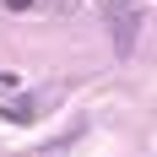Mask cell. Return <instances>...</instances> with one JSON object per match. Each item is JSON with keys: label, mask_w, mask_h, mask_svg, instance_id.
Wrapping results in <instances>:
<instances>
[{"label": "cell", "mask_w": 157, "mask_h": 157, "mask_svg": "<svg viewBox=\"0 0 157 157\" xmlns=\"http://www.w3.org/2000/svg\"><path fill=\"white\" fill-rule=\"evenodd\" d=\"M103 16H109V33H114V54L130 60L136 38H141V22H146V6L141 0H103Z\"/></svg>", "instance_id": "6da1fadb"}, {"label": "cell", "mask_w": 157, "mask_h": 157, "mask_svg": "<svg viewBox=\"0 0 157 157\" xmlns=\"http://www.w3.org/2000/svg\"><path fill=\"white\" fill-rule=\"evenodd\" d=\"M54 98H60V87H44V92H22V98H11V103L0 109V119H11V125H33V119H38V114L54 103Z\"/></svg>", "instance_id": "7a4b0ae2"}]
</instances>
